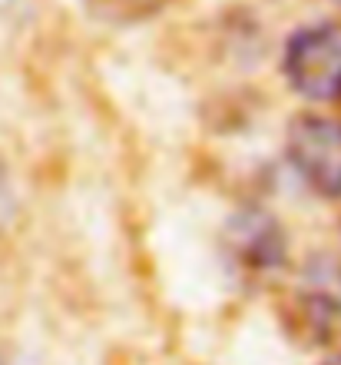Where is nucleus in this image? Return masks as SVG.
Wrapping results in <instances>:
<instances>
[{
	"mask_svg": "<svg viewBox=\"0 0 341 365\" xmlns=\"http://www.w3.org/2000/svg\"><path fill=\"white\" fill-rule=\"evenodd\" d=\"M282 73L288 87L305 100L328 103L341 96V27L308 24L298 27L285 43Z\"/></svg>",
	"mask_w": 341,
	"mask_h": 365,
	"instance_id": "f257e3e1",
	"label": "nucleus"
},
{
	"mask_svg": "<svg viewBox=\"0 0 341 365\" xmlns=\"http://www.w3.org/2000/svg\"><path fill=\"white\" fill-rule=\"evenodd\" d=\"M285 150L308 190L322 200H341V120L298 113L288 123Z\"/></svg>",
	"mask_w": 341,
	"mask_h": 365,
	"instance_id": "f03ea898",
	"label": "nucleus"
},
{
	"mask_svg": "<svg viewBox=\"0 0 341 365\" xmlns=\"http://www.w3.org/2000/svg\"><path fill=\"white\" fill-rule=\"evenodd\" d=\"M288 332L305 346H328L341 332V279H322L308 272L302 286L295 289L285 309Z\"/></svg>",
	"mask_w": 341,
	"mask_h": 365,
	"instance_id": "7ed1b4c3",
	"label": "nucleus"
},
{
	"mask_svg": "<svg viewBox=\"0 0 341 365\" xmlns=\"http://www.w3.org/2000/svg\"><path fill=\"white\" fill-rule=\"evenodd\" d=\"M229 256L246 276H266L285 262V232L262 210L238 212L226 230Z\"/></svg>",
	"mask_w": 341,
	"mask_h": 365,
	"instance_id": "20e7f679",
	"label": "nucleus"
},
{
	"mask_svg": "<svg viewBox=\"0 0 341 365\" xmlns=\"http://www.w3.org/2000/svg\"><path fill=\"white\" fill-rule=\"evenodd\" d=\"M169 4L172 0H86L93 17L106 20V24H120V27L142 24V20L162 14Z\"/></svg>",
	"mask_w": 341,
	"mask_h": 365,
	"instance_id": "39448f33",
	"label": "nucleus"
},
{
	"mask_svg": "<svg viewBox=\"0 0 341 365\" xmlns=\"http://www.w3.org/2000/svg\"><path fill=\"white\" fill-rule=\"evenodd\" d=\"M14 216H17V190H14L7 166L0 163V232L14 222Z\"/></svg>",
	"mask_w": 341,
	"mask_h": 365,
	"instance_id": "423d86ee",
	"label": "nucleus"
},
{
	"mask_svg": "<svg viewBox=\"0 0 341 365\" xmlns=\"http://www.w3.org/2000/svg\"><path fill=\"white\" fill-rule=\"evenodd\" d=\"M322 365H341V356H332L328 362H322Z\"/></svg>",
	"mask_w": 341,
	"mask_h": 365,
	"instance_id": "0eeeda50",
	"label": "nucleus"
}]
</instances>
